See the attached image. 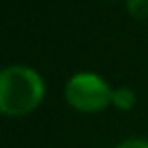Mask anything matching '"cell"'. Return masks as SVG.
<instances>
[{
  "mask_svg": "<svg viewBox=\"0 0 148 148\" xmlns=\"http://www.w3.org/2000/svg\"><path fill=\"white\" fill-rule=\"evenodd\" d=\"M110 81L95 71H77L73 73L63 87L65 103L79 114H99L112 108Z\"/></svg>",
  "mask_w": 148,
  "mask_h": 148,
  "instance_id": "7a4b0ae2",
  "label": "cell"
},
{
  "mask_svg": "<svg viewBox=\"0 0 148 148\" xmlns=\"http://www.w3.org/2000/svg\"><path fill=\"white\" fill-rule=\"evenodd\" d=\"M106 2H126V0H106Z\"/></svg>",
  "mask_w": 148,
  "mask_h": 148,
  "instance_id": "8992f818",
  "label": "cell"
},
{
  "mask_svg": "<svg viewBox=\"0 0 148 148\" xmlns=\"http://www.w3.org/2000/svg\"><path fill=\"white\" fill-rule=\"evenodd\" d=\"M47 95L45 77L31 65L12 63L0 71V114L25 118L39 110Z\"/></svg>",
  "mask_w": 148,
  "mask_h": 148,
  "instance_id": "6da1fadb",
  "label": "cell"
},
{
  "mask_svg": "<svg viewBox=\"0 0 148 148\" xmlns=\"http://www.w3.org/2000/svg\"><path fill=\"white\" fill-rule=\"evenodd\" d=\"M136 101H138V97H136V91L132 87H128V85L114 87V91H112V108H116L120 112H130V110L136 108Z\"/></svg>",
  "mask_w": 148,
  "mask_h": 148,
  "instance_id": "3957f363",
  "label": "cell"
},
{
  "mask_svg": "<svg viewBox=\"0 0 148 148\" xmlns=\"http://www.w3.org/2000/svg\"><path fill=\"white\" fill-rule=\"evenodd\" d=\"M126 12L136 21H148V0H126Z\"/></svg>",
  "mask_w": 148,
  "mask_h": 148,
  "instance_id": "277c9868",
  "label": "cell"
},
{
  "mask_svg": "<svg viewBox=\"0 0 148 148\" xmlns=\"http://www.w3.org/2000/svg\"><path fill=\"white\" fill-rule=\"evenodd\" d=\"M114 148H148V138H140V136L126 138V140L118 142Z\"/></svg>",
  "mask_w": 148,
  "mask_h": 148,
  "instance_id": "5b68a950",
  "label": "cell"
}]
</instances>
